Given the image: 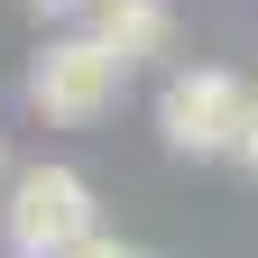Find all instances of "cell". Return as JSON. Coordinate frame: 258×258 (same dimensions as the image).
<instances>
[{
  "label": "cell",
  "instance_id": "8",
  "mask_svg": "<svg viewBox=\"0 0 258 258\" xmlns=\"http://www.w3.org/2000/svg\"><path fill=\"white\" fill-rule=\"evenodd\" d=\"M10 175H19V166H10V148H0V194H10Z\"/></svg>",
  "mask_w": 258,
  "mask_h": 258
},
{
  "label": "cell",
  "instance_id": "3",
  "mask_svg": "<svg viewBox=\"0 0 258 258\" xmlns=\"http://www.w3.org/2000/svg\"><path fill=\"white\" fill-rule=\"evenodd\" d=\"M102 221H92V184L74 166H55V157H37V166H19L10 194H0V249L10 258H64L83 249Z\"/></svg>",
  "mask_w": 258,
  "mask_h": 258
},
{
  "label": "cell",
  "instance_id": "7",
  "mask_svg": "<svg viewBox=\"0 0 258 258\" xmlns=\"http://www.w3.org/2000/svg\"><path fill=\"white\" fill-rule=\"evenodd\" d=\"M240 166L258 175V111H249V139H240Z\"/></svg>",
  "mask_w": 258,
  "mask_h": 258
},
{
  "label": "cell",
  "instance_id": "6",
  "mask_svg": "<svg viewBox=\"0 0 258 258\" xmlns=\"http://www.w3.org/2000/svg\"><path fill=\"white\" fill-rule=\"evenodd\" d=\"M37 19H92V0H28Z\"/></svg>",
  "mask_w": 258,
  "mask_h": 258
},
{
  "label": "cell",
  "instance_id": "9",
  "mask_svg": "<svg viewBox=\"0 0 258 258\" xmlns=\"http://www.w3.org/2000/svg\"><path fill=\"white\" fill-rule=\"evenodd\" d=\"M0 258H10V249H0Z\"/></svg>",
  "mask_w": 258,
  "mask_h": 258
},
{
  "label": "cell",
  "instance_id": "2",
  "mask_svg": "<svg viewBox=\"0 0 258 258\" xmlns=\"http://www.w3.org/2000/svg\"><path fill=\"white\" fill-rule=\"evenodd\" d=\"M249 111H258V83L231 64H175L166 92H157V129H166L175 157H240Z\"/></svg>",
  "mask_w": 258,
  "mask_h": 258
},
{
  "label": "cell",
  "instance_id": "1",
  "mask_svg": "<svg viewBox=\"0 0 258 258\" xmlns=\"http://www.w3.org/2000/svg\"><path fill=\"white\" fill-rule=\"evenodd\" d=\"M120 83H129V64L92 37V28H64V37H46L37 55H28V111H37L46 129H92L111 102H120Z\"/></svg>",
  "mask_w": 258,
  "mask_h": 258
},
{
  "label": "cell",
  "instance_id": "5",
  "mask_svg": "<svg viewBox=\"0 0 258 258\" xmlns=\"http://www.w3.org/2000/svg\"><path fill=\"white\" fill-rule=\"evenodd\" d=\"M64 258H139V249H129V240H111V231H92L83 249H64Z\"/></svg>",
  "mask_w": 258,
  "mask_h": 258
},
{
  "label": "cell",
  "instance_id": "4",
  "mask_svg": "<svg viewBox=\"0 0 258 258\" xmlns=\"http://www.w3.org/2000/svg\"><path fill=\"white\" fill-rule=\"evenodd\" d=\"M92 37H102L120 64H148V55H166L175 46V10H166V0H92Z\"/></svg>",
  "mask_w": 258,
  "mask_h": 258
}]
</instances>
